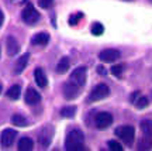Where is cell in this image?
<instances>
[{
    "instance_id": "1",
    "label": "cell",
    "mask_w": 152,
    "mask_h": 151,
    "mask_svg": "<svg viewBox=\"0 0 152 151\" xmlns=\"http://www.w3.org/2000/svg\"><path fill=\"white\" fill-rule=\"evenodd\" d=\"M114 134L118 137L121 141H124L125 144L131 146L134 143V138H135V129L132 126H120L115 129Z\"/></svg>"
},
{
    "instance_id": "2",
    "label": "cell",
    "mask_w": 152,
    "mask_h": 151,
    "mask_svg": "<svg viewBox=\"0 0 152 151\" xmlns=\"http://www.w3.org/2000/svg\"><path fill=\"white\" fill-rule=\"evenodd\" d=\"M109 95H110V88L106 83H99L97 86L90 92L89 100L90 102H97V100H102L104 97H107Z\"/></svg>"
},
{
    "instance_id": "3",
    "label": "cell",
    "mask_w": 152,
    "mask_h": 151,
    "mask_svg": "<svg viewBox=\"0 0 152 151\" xmlns=\"http://www.w3.org/2000/svg\"><path fill=\"white\" fill-rule=\"evenodd\" d=\"M39 13L37 11V9H34V6H27L23 10V21L26 24H35L39 20Z\"/></svg>"
},
{
    "instance_id": "4",
    "label": "cell",
    "mask_w": 152,
    "mask_h": 151,
    "mask_svg": "<svg viewBox=\"0 0 152 151\" xmlns=\"http://www.w3.org/2000/svg\"><path fill=\"white\" fill-rule=\"evenodd\" d=\"M86 76H87V68L86 66H79L71 74V81L73 83H76L77 86H83L86 83Z\"/></svg>"
},
{
    "instance_id": "5",
    "label": "cell",
    "mask_w": 152,
    "mask_h": 151,
    "mask_svg": "<svg viewBox=\"0 0 152 151\" xmlns=\"http://www.w3.org/2000/svg\"><path fill=\"white\" fill-rule=\"evenodd\" d=\"M111 123H113V116L109 112H100L94 117V124L97 129H107Z\"/></svg>"
},
{
    "instance_id": "6",
    "label": "cell",
    "mask_w": 152,
    "mask_h": 151,
    "mask_svg": "<svg viewBox=\"0 0 152 151\" xmlns=\"http://www.w3.org/2000/svg\"><path fill=\"white\" fill-rule=\"evenodd\" d=\"M17 137V131L16 130H11V129H6L3 130V133L0 136V144L3 148H7V147H10L14 140H16Z\"/></svg>"
},
{
    "instance_id": "7",
    "label": "cell",
    "mask_w": 152,
    "mask_h": 151,
    "mask_svg": "<svg viewBox=\"0 0 152 151\" xmlns=\"http://www.w3.org/2000/svg\"><path fill=\"white\" fill-rule=\"evenodd\" d=\"M52 136H54L52 127H49V126L44 127V129L41 130V133L38 134V141H39L41 147H45V148H47V147L51 144V141H52Z\"/></svg>"
},
{
    "instance_id": "8",
    "label": "cell",
    "mask_w": 152,
    "mask_h": 151,
    "mask_svg": "<svg viewBox=\"0 0 152 151\" xmlns=\"http://www.w3.org/2000/svg\"><path fill=\"white\" fill-rule=\"evenodd\" d=\"M99 58L102 62H114L120 58V51L114 48H107L103 49L100 54H99Z\"/></svg>"
},
{
    "instance_id": "9",
    "label": "cell",
    "mask_w": 152,
    "mask_h": 151,
    "mask_svg": "<svg viewBox=\"0 0 152 151\" xmlns=\"http://www.w3.org/2000/svg\"><path fill=\"white\" fill-rule=\"evenodd\" d=\"M79 88L76 83H73L72 81L66 82L64 83V88H62V91H64V96L68 99V100H72V99H75L77 96V93H79Z\"/></svg>"
},
{
    "instance_id": "10",
    "label": "cell",
    "mask_w": 152,
    "mask_h": 151,
    "mask_svg": "<svg viewBox=\"0 0 152 151\" xmlns=\"http://www.w3.org/2000/svg\"><path fill=\"white\" fill-rule=\"evenodd\" d=\"M85 140V134H83V131L82 130H77V129H73L71 130L68 136H66V144H75V143H83Z\"/></svg>"
},
{
    "instance_id": "11",
    "label": "cell",
    "mask_w": 152,
    "mask_h": 151,
    "mask_svg": "<svg viewBox=\"0 0 152 151\" xmlns=\"http://www.w3.org/2000/svg\"><path fill=\"white\" fill-rule=\"evenodd\" d=\"M28 60H30V54H23L18 60H17V62L14 64V74L16 75H20V74H23V71L27 68L28 65Z\"/></svg>"
},
{
    "instance_id": "12",
    "label": "cell",
    "mask_w": 152,
    "mask_h": 151,
    "mask_svg": "<svg viewBox=\"0 0 152 151\" xmlns=\"http://www.w3.org/2000/svg\"><path fill=\"white\" fill-rule=\"evenodd\" d=\"M24 99H26V103H28V105H37L41 100V95L34 88H28L27 91H26Z\"/></svg>"
},
{
    "instance_id": "13",
    "label": "cell",
    "mask_w": 152,
    "mask_h": 151,
    "mask_svg": "<svg viewBox=\"0 0 152 151\" xmlns=\"http://www.w3.org/2000/svg\"><path fill=\"white\" fill-rule=\"evenodd\" d=\"M6 48H7V54L13 57V55H16L20 51V44L14 37H9L7 41H6Z\"/></svg>"
},
{
    "instance_id": "14",
    "label": "cell",
    "mask_w": 152,
    "mask_h": 151,
    "mask_svg": "<svg viewBox=\"0 0 152 151\" xmlns=\"http://www.w3.org/2000/svg\"><path fill=\"white\" fill-rule=\"evenodd\" d=\"M34 78H35V82L39 88H45L48 85V79H47V75L44 72L42 68H35L34 71Z\"/></svg>"
},
{
    "instance_id": "15",
    "label": "cell",
    "mask_w": 152,
    "mask_h": 151,
    "mask_svg": "<svg viewBox=\"0 0 152 151\" xmlns=\"http://www.w3.org/2000/svg\"><path fill=\"white\" fill-rule=\"evenodd\" d=\"M49 41V34L48 32H38L33 37L31 43L34 45H47Z\"/></svg>"
},
{
    "instance_id": "16",
    "label": "cell",
    "mask_w": 152,
    "mask_h": 151,
    "mask_svg": "<svg viewBox=\"0 0 152 151\" xmlns=\"http://www.w3.org/2000/svg\"><path fill=\"white\" fill-rule=\"evenodd\" d=\"M17 148L20 151H30L34 148V141L30 138V137H23L21 140L18 141L17 144Z\"/></svg>"
},
{
    "instance_id": "17",
    "label": "cell",
    "mask_w": 152,
    "mask_h": 151,
    "mask_svg": "<svg viewBox=\"0 0 152 151\" xmlns=\"http://www.w3.org/2000/svg\"><path fill=\"white\" fill-rule=\"evenodd\" d=\"M6 95H7V97L11 99V100H17V99L20 97V95H21V86H20V85H13L9 91L6 92Z\"/></svg>"
},
{
    "instance_id": "18",
    "label": "cell",
    "mask_w": 152,
    "mask_h": 151,
    "mask_svg": "<svg viewBox=\"0 0 152 151\" xmlns=\"http://www.w3.org/2000/svg\"><path fill=\"white\" fill-rule=\"evenodd\" d=\"M69 66H71V61H69V58H68V57H64V58H61L59 62H58V65H56V71H58L59 74H65V72H68Z\"/></svg>"
},
{
    "instance_id": "19",
    "label": "cell",
    "mask_w": 152,
    "mask_h": 151,
    "mask_svg": "<svg viewBox=\"0 0 152 151\" xmlns=\"http://www.w3.org/2000/svg\"><path fill=\"white\" fill-rule=\"evenodd\" d=\"M140 127H141L142 133L148 137H152V120L149 119H145L142 120L141 123H140Z\"/></svg>"
},
{
    "instance_id": "20",
    "label": "cell",
    "mask_w": 152,
    "mask_h": 151,
    "mask_svg": "<svg viewBox=\"0 0 152 151\" xmlns=\"http://www.w3.org/2000/svg\"><path fill=\"white\" fill-rule=\"evenodd\" d=\"M138 150H151L152 148V140L151 137H145V138H141L140 143H138V146H137Z\"/></svg>"
},
{
    "instance_id": "21",
    "label": "cell",
    "mask_w": 152,
    "mask_h": 151,
    "mask_svg": "<svg viewBox=\"0 0 152 151\" xmlns=\"http://www.w3.org/2000/svg\"><path fill=\"white\" fill-rule=\"evenodd\" d=\"M11 123L14 124V126H27V120H26V117L24 116H21V114H14L13 117H11Z\"/></svg>"
},
{
    "instance_id": "22",
    "label": "cell",
    "mask_w": 152,
    "mask_h": 151,
    "mask_svg": "<svg viewBox=\"0 0 152 151\" xmlns=\"http://www.w3.org/2000/svg\"><path fill=\"white\" fill-rule=\"evenodd\" d=\"M76 113V108L75 106H66V108H64L62 110H61V116H64V117H73Z\"/></svg>"
},
{
    "instance_id": "23",
    "label": "cell",
    "mask_w": 152,
    "mask_h": 151,
    "mask_svg": "<svg viewBox=\"0 0 152 151\" xmlns=\"http://www.w3.org/2000/svg\"><path fill=\"white\" fill-rule=\"evenodd\" d=\"M134 103H135V106L138 109H145L149 105V99L147 96H140Z\"/></svg>"
},
{
    "instance_id": "24",
    "label": "cell",
    "mask_w": 152,
    "mask_h": 151,
    "mask_svg": "<svg viewBox=\"0 0 152 151\" xmlns=\"http://www.w3.org/2000/svg\"><path fill=\"white\" fill-rule=\"evenodd\" d=\"M104 32V27L102 23H93L92 26V34L93 35H102Z\"/></svg>"
},
{
    "instance_id": "25",
    "label": "cell",
    "mask_w": 152,
    "mask_h": 151,
    "mask_svg": "<svg viewBox=\"0 0 152 151\" xmlns=\"http://www.w3.org/2000/svg\"><path fill=\"white\" fill-rule=\"evenodd\" d=\"M123 72H124V65L117 64V65H113V66H111V74H113L114 76H117V78H121Z\"/></svg>"
},
{
    "instance_id": "26",
    "label": "cell",
    "mask_w": 152,
    "mask_h": 151,
    "mask_svg": "<svg viewBox=\"0 0 152 151\" xmlns=\"http://www.w3.org/2000/svg\"><path fill=\"white\" fill-rule=\"evenodd\" d=\"M109 148L111 151H123V146L120 144L118 141H114V140L109 141Z\"/></svg>"
},
{
    "instance_id": "27",
    "label": "cell",
    "mask_w": 152,
    "mask_h": 151,
    "mask_svg": "<svg viewBox=\"0 0 152 151\" xmlns=\"http://www.w3.org/2000/svg\"><path fill=\"white\" fill-rule=\"evenodd\" d=\"M66 150H75V151H79V150H86V147L83 146V143H75V144H68Z\"/></svg>"
},
{
    "instance_id": "28",
    "label": "cell",
    "mask_w": 152,
    "mask_h": 151,
    "mask_svg": "<svg viewBox=\"0 0 152 151\" xmlns=\"http://www.w3.org/2000/svg\"><path fill=\"white\" fill-rule=\"evenodd\" d=\"M82 17H83V14H82V13H76V14H72L71 18H69V24H71V26H76L77 23L80 21Z\"/></svg>"
},
{
    "instance_id": "29",
    "label": "cell",
    "mask_w": 152,
    "mask_h": 151,
    "mask_svg": "<svg viewBox=\"0 0 152 151\" xmlns=\"http://www.w3.org/2000/svg\"><path fill=\"white\" fill-rule=\"evenodd\" d=\"M54 3V0H38V4L41 6L42 9H49Z\"/></svg>"
},
{
    "instance_id": "30",
    "label": "cell",
    "mask_w": 152,
    "mask_h": 151,
    "mask_svg": "<svg viewBox=\"0 0 152 151\" xmlns=\"http://www.w3.org/2000/svg\"><path fill=\"white\" fill-rule=\"evenodd\" d=\"M97 72L100 74V75H106V69H104V66H97Z\"/></svg>"
},
{
    "instance_id": "31",
    "label": "cell",
    "mask_w": 152,
    "mask_h": 151,
    "mask_svg": "<svg viewBox=\"0 0 152 151\" xmlns=\"http://www.w3.org/2000/svg\"><path fill=\"white\" fill-rule=\"evenodd\" d=\"M140 95V92H134L132 93V96H131V102H135V97Z\"/></svg>"
},
{
    "instance_id": "32",
    "label": "cell",
    "mask_w": 152,
    "mask_h": 151,
    "mask_svg": "<svg viewBox=\"0 0 152 151\" xmlns=\"http://www.w3.org/2000/svg\"><path fill=\"white\" fill-rule=\"evenodd\" d=\"M3 21H4V14H3V11L0 10V26L3 24Z\"/></svg>"
},
{
    "instance_id": "33",
    "label": "cell",
    "mask_w": 152,
    "mask_h": 151,
    "mask_svg": "<svg viewBox=\"0 0 152 151\" xmlns=\"http://www.w3.org/2000/svg\"><path fill=\"white\" fill-rule=\"evenodd\" d=\"M0 93H1V85H0Z\"/></svg>"
},
{
    "instance_id": "34",
    "label": "cell",
    "mask_w": 152,
    "mask_h": 151,
    "mask_svg": "<svg viewBox=\"0 0 152 151\" xmlns=\"http://www.w3.org/2000/svg\"><path fill=\"white\" fill-rule=\"evenodd\" d=\"M125 1H131V0H125Z\"/></svg>"
}]
</instances>
